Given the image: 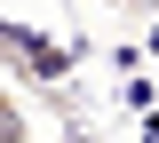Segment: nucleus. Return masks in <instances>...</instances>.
I'll use <instances>...</instances> for the list:
<instances>
[{
	"label": "nucleus",
	"mask_w": 159,
	"mask_h": 143,
	"mask_svg": "<svg viewBox=\"0 0 159 143\" xmlns=\"http://www.w3.org/2000/svg\"><path fill=\"white\" fill-rule=\"evenodd\" d=\"M0 143H32V111L16 103V87L0 80Z\"/></svg>",
	"instance_id": "f03ea898"
},
{
	"label": "nucleus",
	"mask_w": 159,
	"mask_h": 143,
	"mask_svg": "<svg viewBox=\"0 0 159 143\" xmlns=\"http://www.w3.org/2000/svg\"><path fill=\"white\" fill-rule=\"evenodd\" d=\"M72 64H80V40H64V32H48V24H24V16H0V72L24 80V87H40L56 119H80Z\"/></svg>",
	"instance_id": "f257e3e1"
},
{
	"label": "nucleus",
	"mask_w": 159,
	"mask_h": 143,
	"mask_svg": "<svg viewBox=\"0 0 159 143\" xmlns=\"http://www.w3.org/2000/svg\"><path fill=\"white\" fill-rule=\"evenodd\" d=\"M103 8H151V0H103Z\"/></svg>",
	"instance_id": "7ed1b4c3"
}]
</instances>
